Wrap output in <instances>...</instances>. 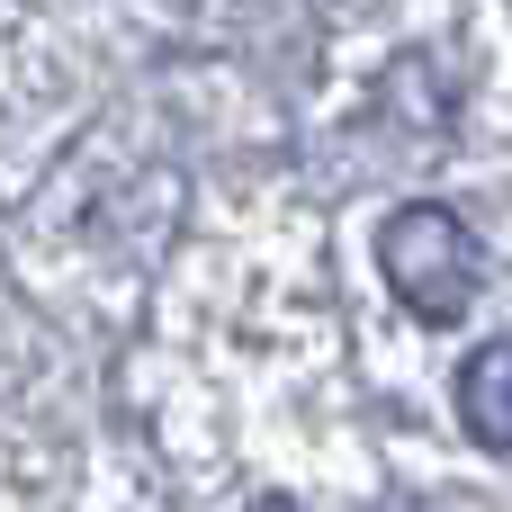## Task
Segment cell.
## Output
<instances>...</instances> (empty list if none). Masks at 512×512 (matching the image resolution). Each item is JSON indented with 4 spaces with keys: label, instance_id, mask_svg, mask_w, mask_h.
<instances>
[{
    "label": "cell",
    "instance_id": "cell-1",
    "mask_svg": "<svg viewBox=\"0 0 512 512\" xmlns=\"http://www.w3.org/2000/svg\"><path fill=\"white\" fill-rule=\"evenodd\" d=\"M378 270H387V288L414 324H459L486 288V252L441 198H414L378 225Z\"/></svg>",
    "mask_w": 512,
    "mask_h": 512
},
{
    "label": "cell",
    "instance_id": "cell-2",
    "mask_svg": "<svg viewBox=\"0 0 512 512\" xmlns=\"http://www.w3.org/2000/svg\"><path fill=\"white\" fill-rule=\"evenodd\" d=\"M459 423L477 450L512 459V342H486L459 360Z\"/></svg>",
    "mask_w": 512,
    "mask_h": 512
},
{
    "label": "cell",
    "instance_id": "cell-3",
    "mask_svg": "<svg viewBox=\"0 0 512 512\" xmlns=\"http://www.w3.org/2000/svg\"><path fill=\"white\" fill-rule=\"evenodd\" d=\"M252 512H297V504H288V495H261V504H252Z\"/></svg>",
    "mask_w": 512,
    "mask_h": 512
}]
</instances>
